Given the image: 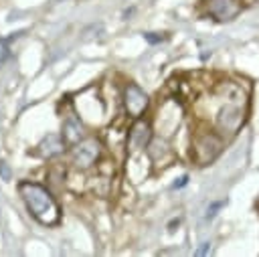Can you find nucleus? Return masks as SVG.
<instances>
[{"instance_id":"nucleus-7","label":"nucleus","mask_w":259,"mask_h":257,"mask_svg":"<svg viewBox=\"0 0 259 257\" xmlns=\"http://www.w3.org/2000/svg\"><path fill=\"white\" fill-rule=\"evenodd\" d=\"M152 142V127L146 119L138 117L134 121V125L130 127V134H127V148L130 152H142L144 148H148Z\"/></svg>"},{"instance_id":"nucleus-3","label":"nucleus","mask_w":259,"mask_h":257,"mask_svg":"<svg viewBox=\"0 0 259 257\" xmlns=\"http://www.w3.org/2000/svg\"><path fill=\"white\" fill-rule=\"evenodd\" d=\"M243 123H245V109L241 107V101L227 99V103L221 105V109L217 113V119H214L217 132L231 138L241 130Z\"/></svg>"},{"instance_id":"nucleus-4","label":"nucleus","mask_w":259,"mask_h":257,"mask_svg":"<svg viewBox=\"0 0 259 257\" xmlns=\"http://www.w3.org/2000/svg\"><path fill=\"white\" fill-rule=\"evenodd\" d=\"M148 103H150L148 95H146L138 85H134V83H127V85H125V91H123V105H125V111H127L130 117H134V119L142 117V113L146 111Z\"/></svg>"},{"instance_id":"nucleus-12","label":"nucleus","mask_w":259,"mask_h":257,"mask_svg":"<svg viewBox=\"0 0 259 257\" xmlns=\"http://www.w3.org/2000/svg\"><path fill=\"white\" fill-rule=\"evenodd\" d=\"M186 182H188V176H180L178 182H174V188H180V186H184Z\"/></svg>"},{"instance_id":"nucleus-2","label":"nucleus","mask_w":259,"mask_h":257,"mask_svg":"<svg viewBox=\"0 0 259 257\" xmlns=\"http://www.w3.org/2000/svg\"><path fill=\"white\" fill-rule=\"evenodd\" d=\"M223 148H225V136L217 130H206L194 136L190 156L198 166H206L221 154Z\"/></svg>"},{"instance_id":"nucleus-1","label":"nucleus","mask_w":259,"mask_h":257,"mask_svg":"<svg viewBox=\"0 0 259 257\" xmlns=\"http://www.w3.org/2000/svg\"><path fill=\"white\" fill-rule=\"evenodd\" d=\"M18 192L28 208V212L42 225H57L59 223V204L53 198V194L36 184V182H20L18 184Z\"/></svg>"},{"instance_id":"nucleus-5","label":"nucleus","mask_w":259,"mask_h":257,"mask_svg":"<svg viewBox=\"0 0 259 257\" xmlns=\"http://www.w3.org/2000/svg\"><path fill=\"white\" fill-rule=\"evenodd\" d=\"M99 152H101L99 142L95 138H87V140L75 144V148H73V164L77 168H89L99 158Z\"/></svg>"},{"instance_id":"nucleus-11","label":"nucleus","mask_w":259,"mask_h":257,"mask_svg":"<svg viewBox=\"0 0 259 257\" xmlns=\"http://www.w3.org/2000/svg\"><path fill=\"white\" fill-rule=\"evenodd\" d=\"M208 251H210V243H202V247H200L196 253H198V255H206Z\"/></svg>"},{"instance_id":"nucleus-13","label":"nucleus","mask_w":259,"mask_h":257,"mask_svg":"<svg viewBox=\"0 0 259 257\" xmlns=\"http://www.w3.org/2000/svg\"><path fill=\"white\" fill-rule=\"evenodd\" d=\"M146 38H148L150 42H160V40H162V36H154V32H148Z\"/></svg>"},{"instance_id":"nucleus-10","label":"nucleus","mask_w":259,"mask_h":257,"mask_svg":"<svg viewBox=\"0 0 259 257\" xmlns=\"http://www.w3.org/2000/svg\"><path fill=\"white\" fill-rule=\"evenodd\" d=\"M0 178H2V180H10V178H12V174H10V166H8L4 160L0 162Z\"/></svg>"},{"instance_id":"nucleus-9","label":"nucleus","mask_w":259,"mask_h":257,"mask_svg":"<svg viewBox=\"0 0 259 257\" xmlns=\"http://www.w3.org/2000/svg\"><path fill=\"white\" fill-rule=\"evenodd\" d=\"M225 206V200H217V202H212L208 208H206V219H212L217 212H219V208H223Z\"/></svg>"},{"instance_id":"nucleus-6","label":"nucleus","mask_w":259,"mask_h":257,"mask_svg":"<svg viewBox=\"0 0 259 257\" xmlns=\"http://www.w3.org/2000/svg\"><path fill=\"white\" fill-rule=\"evenodd\" d=\"M241 0H206V14L219 22H229L241 12Z\"/></svg>"},{"instance_id":"nucleus-8","label":"nucleus","mask_w":259,"mask_h":257,"mask_svg":"<svg viewBox=\"0 0 259 257\" xmlns=\"http://www.w3.org/2000/svg\"><path fill=\"white\" fill-rule=\"evenodd\" d=\"M63 138H59V136H55V134H49L42 142H40V154L42 156H47V158H51V156H57L59 152H63Z\"/></svg>"}]
</instances>
